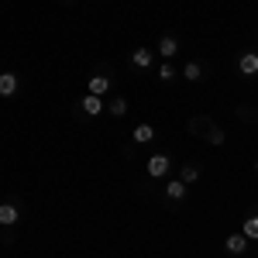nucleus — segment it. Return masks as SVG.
Returning a JSON list of instances; mask_svg holds the SVG:
<instances>
[{
	"label": "nucleus",
	"instance_id": "nucleus-1",
	"mask_svg": "<svg viewBox=\"0 0 258 258\" xmlns=\"http://www.w3.org/2000/svg\"><path fill=\"white\" fill-rule=\"evenodd\" d=\"M169 169H172V155H165V152H155V155H148V162H145V172L152 179H165Z\"/></svg>",
	"mask_w": 258,
	"mask_h": 258
},
{
	"label": "nucleus",
	"instance_id": "nucleus-2",
	"mask_svg": "<svg viewBox=\"0 0 258 258\" xmlns=\"http://www.w3.org/2000/svg\"><path fill=\"white\" fill-rule=\"evenodd\" d=\"M110 90H114V80H110V76H103V73L90 76V83H86V93H93V97H107Z\"/></svg>",
	"mask_w": 258,
	"mask_h": 258
},
{
	"label": "nucleus",
	"instance_id": "nucleus-3",
	"mask_svg": "<svg viewBox=\"0 0 258 258\" xmlns=\"http://www.w3.org/2000/svg\"><path fill=\"white\" fill-rule=\"evenodd\" d=\"M103 97H93V93H86V97L80 100V110L86 114V117H97V114H103Z\"/></svg>",
	"mask_w": 258,
	"mask_h": 258
},
{
	"label": "nucleus",
	"instance_id": "nucleus-4",
	"mask_svg": "<svg viewBox=\"0 0 258 258\" xmlns=\"http://www.w3.org/2000/svg\"><path fill=\"white\" fill-rule=\"evenodd\" d=\"M186 193H189V186H186L182 179H169V182H165V200L179 203V200H186Z\"/></svg>",
	"mask_w": 258,
	"mask_h": 258
},
{
	"label": "nucleus",
	"instance_id": "nucleus-5",
	"mask_svg": "<svg viewBox=\"0 0 258 258\" xmlns=\"http://www.w3.org/2000/svg\"><path fill=\"white\" fill-rule=\"evenodd\" d=\"M238 73L241 76H258V52H244V55H241Z\"/></svg>",
	"mask_w": 258,
	"mask_h": 258
},
{
	"label": "nucleus",
	"instance_id": "nucleus-6",
	"mask_svg": "<svg viewBox=\"0 0 258 258\" xmlns=\"http://www.w3.org/2000/svg\"><path fill=\"white\" fill-rule=\"evenodd\" d=\"M18 220H21L18 203H0V224H4V227H11V224H18Z\"/></svg>",
	"mask_w": 258,
	"mask_h": 258
},
{
	"label": "nucleus",
	"instance_id": "nucleus-7",
	"mask_svg": "<svg viewBox=\"0 0 258 258\" xmlns=\"http://www.w3.org/2000/svg\"><path fill=\"white\" fill-rule=\"evenodd\" d=\"M152 138H155V127H152V124H138V127L131 131V141H135V145H148Z\"/></svg>",
	"mask_w": 258,
	"mask_h": 258
},
{
	"label": "nucleus",
	"instance_id": "nucleus-8",
	"mask_svg": "<svg viewBox=\"0 0 258 258\" xmlns=\"http://www.w3.org/2000/svg\"><path fill=\"white\" fill-rule=\"evenodd\" d=\"M18 93V76L14 73H0V97H14Z\"/></svg>",
	"mask_w": 258,
	"mask_h": 258
},
{
	"label": "nucleus",
	"instance_id": "nucleus-9",
	"mask_svg": "<svg viewBox=\"0 0 258 258\" xmlns=\"http://www.w3.org/2000/svg\"><path fill=\"white\" fill-rule=\"evenodd\" d=\"M159 52H162V59H172V55L179 52V41L172 38V35H162L159 38Z\"/></svg>",
	"mask_w": 258,
	"mask_h": 258
},
{
	"label": "nucleus",
	"instance_id": "nucleus-10",
	"mask_svg": "<svg viewBox=\"0 0 258 258\" xmlns=\"http://www.w3.org/2000/svg\"><path fill=\"white\" fill-rule=\"evenodd\" d=\"M131 66H135V69H152V48H135Z\"/></svg>",
	"mask_w": 258,
	"mask_h": 258
},
{
	"label": "nucleus",
	"instance_id": "nucleus-11",
	"mask_svg": "<svg viewBox=\"0 0 258 258\" xmlns=\"http://www.w3.org/2000/svg\"><path fill=\"white\" fill-rule=\"evenodd\" d=\"M224 244H227V251H231V255H241V251L248 248V238H244V234H231Z\"/></svg>",
	"mask_w": 258,
	"mask_h": 258
},
{
	"label": "nucleus",
	"instance_id": "nucleus-12",
	"mask_svg": "<svg viewBox=\"0 0 258 258\" xmlns=\"http://www.w3.org/2000/svg\"><path fill=\"white\" fill-rule=\"evenodd\" d=\"M182 76H186L189 83H200V80H203V66L189 59V62H186V69H182Z\"/></svg>",
	"mask_w": 258,
	"mask_h": 258
},
{
	"label": "nucleus",
	"instance_id": "nucleus-13",
	"mask_svg": "<svg viewBox=\"0 0 258 258\" xmlns=\"http://www.w3.org/2000/svg\"><path fill=\"white\" fill-rule=\"evenodd\" d=\"M241 234L248 241H258V217L251 214V217H244V227H241Z\"/></svg>",
	"mask_w": 258,
	"mask_h": 258
},
{
	"label": "nucleus",
	"instance_id": "nucleus-14",
	"mask_svg": "<svg viewBox=\"0 0 258 258\" xmlns=\"http://www.w3.org/2000/svg\"><path fill=\"white\" fill-rule=\"evenodd\" d=\"M179 179L189 186V182H197V179H200V169L193 165V162H186V165H182V172H179Z\"/></svg>",
	"mask_w": 258,
	"mask_h": 258
},
{
	"label": "nucleus",
	"instance_id": "nucleus-15",
	"mask_svg": "<svg viewBox=\"0 0 258 258\" xmlns=\"http://www.w3.org/2000/svg\"><path fill=\"white\" fill-rule=\"evenodd\" d=\"M107 107H110V114H114V117H124V114H127V100H124V97H114Z\"/></svg>",
	"mask_w": 258,
	"mask_h": 258
},
{
	"label": "nucleus",
	"instance_id": "nucleus-16",
	"mask_svg": "<svg viewBox=\"0 0 258 258\" xmlns=\"http://www.w3.org/2000/svg\"><path fill=\"white\" fill-rule=\"evenodd\" d=\"M159 80H162V83L176 80V69H172V66H169V62H162V69H159Z\"/></svg>",
	"mask_w": 258,
	"mask_h": 258
},
{
	"label": "nucleus",
	"instance_id": "nucleus-17",
	"mask_svg": "<svg viewBox=\"0 0 258 258\" xmlns=\"http://www.w3.org/2000/svg\"><path fill=\"white\" fill-rule=\"evenodd\" d=\"M255 169H258V162H255Z\"/></svg>",
	"mask_w": 258,
	"mask_h": 258
}]
</instances>
